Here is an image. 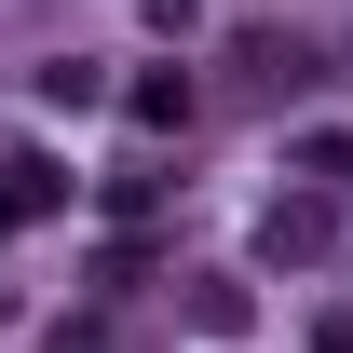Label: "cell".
<instances>
[{
	"label": "cell",
	"instance_id": "1",
	"mask_svg": "<svg viewBox=\"0 0 353 353\" xmlns=\"http://www.w3.org/2000/svg\"><path fill=\"white\" fill-rule=\"evenodd\" d=\"M54 204V163H28V150H14V163H0V218H41Z\"/></svg>",
	"mask_w": 353,
	"mask_h": 353
},
{
	"label": "cell",
	"instance_id": "2",
	"mask_svg": "<svg viewBox=\"0 0 353 353\" xmlns=\"http://www.w3.org/2000/svg\"><path fill=\"white\" fill-rule=\"evenodd\" d=\"M326 245H340V218H326V204H299V218H272V259H326Z\"/></svg>",
	"mask_w": 353,
	"mask_h": 353
}]
</instances>
